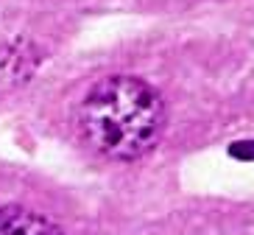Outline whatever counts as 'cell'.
<instances>
[{"label":"cell","mask_w":254,"mask_h":235,"mask_svg":"<svg viewBox=\"0 0 254 235\" xmlns=\"http://www.w3.org/2000/svg\"><path fill=\"white\" fill-rule=\"evenodd\" d=\"M3 70L8 76H25L34 70V59H31V48H20V45H11L6 51V62H3Z\"/></svg>","instance_id":"3"},{"label":"cell","mask_w":254,"mask_h":235,"mask_svg":"<svg viewBox=\"0 0 254 235\" xmlns=\"http://www.w3.org/2000/svg\"><path fill=\"white\" fill-rule=\"evenodd\" d=\"M78 129L92 152L109 159H140L165 129V104L137 76H106L90 87L78 106Z\"/></svg>","instance_id":"1"},{"label":"cell","mask_w":254,"mask_h":235,"mask_svg":"<svg viewBox=\"0 0 254 235\" xmlns=\"http://www.w3.org/2000/svg\"><path fill=\"white\" fill-rule=\"evenodd\" d=\"M0 235H64L59 224L20 205H0Z\"/></svg>","instance_id":"2"}]
</instances>
